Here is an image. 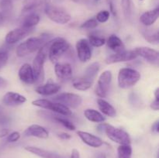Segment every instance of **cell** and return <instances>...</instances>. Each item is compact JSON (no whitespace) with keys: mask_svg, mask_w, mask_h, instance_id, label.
<instances>
[{"mask_svg":"<svg viewBox=\"0 0 159 158\" xmlns=\"http://www.w3.org/2000/svg\"><path fill=\"white\" fill-rule=\"evenodd\" d=\"M41 48L48 54L49 60L54 63L68 52L70 49V44L65 39L56 37L47 42Z\"/></svg>","mask_w":159,"mask_h":158,"instance_id":"1","label":"cell"},{"mask_svg":"<svg viewBox=\"0 0 159 158\" xmlns=\"http://www.w3.org/2000/svg\"><path fill=\"white\" fill-rule=\"evenodd\" d=\"M48 35H40V37H30L16 47V55L20 57H25L28 54L38 51L45 43L49 41Z\"/></svg>","mask_w":159,"mask_h":158,"instance_id":"2","label":"cell"},{"mask_svg":"<svg viewBox=\"0 0 159 158\" xmlns=\"http://www.w3.org/2000/svg\"><path fill=\"white\" fill-rule=\"evenodd\" d=\"M141 79V74L137 70L130 68H121L117 76L118 86L123 89H128L134 86Z\"/></svg>","mask_w":159,"mask_h":158,"instance_id":"3","label":"cell"},{"mask_svg":"<svg viewBox=\"0 0 159 158\" xmlns=\"http://www.w3.org/2000/svg\"><path fill=\"white\" fill-rule=\"evenodd\" d=\"M44 12L47 16L57 24L65 25L70 22L71 17L70 14L65 9L51 4L44 6Z\"/></svg>","mask_w":159,"mask_h":158,"instance_id":"4","label":"cell"},{"mask_svg":"<svg viewBox=\"0 0 159 158\" xmlns=\"http://www.w3.org/2000/svg\"><path fill=\"white\" fill-rule=\"evenodd\" d=\"M32 105L39 107V108H44V109L47 110H51V111L57 113L60 116H71L72 115V112H71V111L68 107L65 106V105L59 103V102H51V101L48 100V99H37V100L33 101Z\"/></svg>","mask_w":159,"mask_h":158,"instance_id":"5","label":"cell"},{"mask_svg":"<svg viewBox=\"0 0 159 158\" xmlns=\"http://www.w3.org/2000/svg\"><path fill=\"white\" fill-rule=\"evenodd\" d=\"M48 58V54L40 48L33 60L32 69L34 76V84H40L44 79V65Z\"/></svg>","mask_w":159,"mask_h":158,"instance_id":"6","label":"cell"},{"mask_svg":"<svg viewBox=\"0 0 159 158\" xmlns=\"http://www.w3.org/2000/svg\"><path fill=\"white\" fill-rule=\"evenodd\" d=\"M104 133L110 140L120 145H130L131 143L130 135L122 129L116 128L110 124L106 123Z\"/></svg>","mask_w":159,"mask_h":158,"instance_id":"7","label":"cell"},{"mask_svg":"<svg viewBox=\"0 0 159 158\" xmlns=\"http://www.w3.org/2000/svg\"><path fill=\"white\" fill-rule=\"evenodd\" d=\"M112 79H113V74H112L111 71L109 70L103 71L99 75L95 91L100 99L102 98L104 99L108 94L109 90H110V85L112 83Z\"/></svg>","mask_w":159,"mask_h":158,"instance_id":"8","label":"cell"},{"mask_svg":"<svg viewBox=\"0 0 159 158\" xmlns=\"http://www.w3.org/2000/svg\"><path fill=\"white\" fill-rule=\"evenodd\" d=\"M54 101L63 104L69 108H76L81 105L82 102V99L80 95L75 94V93L63 92L56 95L54 98Z\"/></svg>","mask_w":159,"mask_h":158,"instance_id":"9","label":"cell"},{"mask_svg":"<svg viewBox=\"0 0 159 158\" xmlns=\"http://www.w3.org/2000/svg\"><path fill=\"white\" fill-rule=\"evenodd\" d=\"M75 48L78 58L81 62L85 63L92 58L91 45L89 44L87 39L82 38L78 40Z\"/></svg>","mask_w":159,"mask_h":158,"instance_id":"10","label":"cell"},{"mask_svg":"<svg viewBox=\"0 0 159 158\" xmlns=\"http://www.w3.org/2000/svg\"><path fill=\"white\" fill-rule=\"evenodd\" d=\"M138 57L136 52L134 50H125L121 53H114L113 54L108 56L106 58L105 63L107 64H113L115 63H120V62L130 61V60H134Z\"/></svg>","mask_w":159,"mask_h":158,"instance_id":"11","label":"cell"},{"mask_svg":"<svg viewBox=\"0 0 159 158\" xmlns=\"http://www.w3.org/2000/svg\"><path fill=\"white\" fill-rule=\"evenodd\" d=\"M137 55L140 56L149 63L158 64L159 60V53L158 50L148 46H138L134 49Z\"/></svg>","mask_w":159,"mask_h":158,"instance_id":"12","label":"cell"},{"mask_svg":"<svg viewBox=\"0 0 159 158\" xmlns=\"http://www.w3.org/2000/svg\"><path fill=\"white\" fill-rule=\"evenodd\" d=\"M30 29H26L23 27L16 28L9 31L5 37V41L7 44L13 45L26 37L30 33Z\"/></svg>","mask_w":159,"mask_h":158,"instance_id":"13","label":"cell"},{"mask_svg":"<svg viewBox=\"0 0 159 158\" xmlns=\"http://www.w3.org/2000/svg\"><path fill=\"white\" fill-rule=\"evenodd\" d=\"M77 135L79 136L82 142L87 146L90 147H93V148H99V147H102L103 145V141L102 139L97 136L92 134V133H88V132L85 131H79L77 132Z\"/></svg>","mask_w":159,"mask_h":158,"instance_id":"14","label":"cell"},{"mask_svg":"<svg viewBox=\"0 0 159 158\" xmlns=\"http://www.w3.org/2000/svg\"><path fill=\"white\" fill-rule=\"evenodd\" d=\"M54 72L57 78L61 81H68L72 77V68L68 63H56Z\"/></svg>","mask_w":159,"mask_h":158,"instance_id":"15","label":"cell"},{"mask_svg":"<svg viewBox=\"0 0 159 158\" xmlns=\"http://www.w3.org/2000/svg\"><path fill=\"white\" fill-rule=\"evenodd\" d=\"M26 102V98L19 93L9 91L4 94L2 98V103L7 106H17Z\"/></svg>","mask_w":159,"mask_h":158,"instance_id":"16","label":"cell"},{"mask_svg":"<svg viewBox=\"0 0 159 158\" xmlns=\"http://www.w3.org/2000/svg\"><path fill=\"white\" fill-rule=\"evenodd\" d=\"M23 135L25 136H33L39 139H47L49 136V133L43 126L37 124H33L25 130Z\"/></svg>","mask_w":159,"mask_h":158,"instance_id":"17","label":"cell"},{"mask_svg":"<svg viewBox=\"0 0 159 158\" xmlns=\"http://www.w3.org/2000/svg\"><path fill=\"white\" fill-rule=\"evenodd\" d=\"M19 78L22 82L26 85H33L34 84V76L33 73L32 66L30 64H23L18 72Z\"/></svg>","mask_w":159,"mask_h":158,"instance_id":"18","label":"cell"},{"mask_svg":"<svg viewBox=\"0 0 159 158\" xmlns=\"http://www.w3.org/2000/svg\"><path fill=\"white\" fill-rule=\"evenodd\" d=\"M61 86L57 83L48 82L44 85H39L36 87L35 91L37 94L43 96H50L55 94L60 91Z\"/></svg>","mask_w":159,"mask_h":158,"instance_id":"19","label":"cell"},{"mask_svg":"<svg viewBox=\"0 0 159 158\" xmlns=\"http://www.w3.org/2000/svg\"><path fill=\"white\" fill-rule=\"evenodd\" d=\"M50 2L51 0H23L22 11L23 13L32 12L40 7L47 6Z\"/></svg>","mask_w":159,"mask_h":158,"instance_id":"20","label":"cell"},{"mask_svg":"<svg viewBox=\"0 0 159 158\" xmlns=\"http://www.w3.org/2000/svg\"><path fill=\"white\" fill-rule=\"evenodd\" d=\"M159 17V8L144 12L140 17V22L144 26H151L158 20Z\"/></svg>","mask_w":159,"mask_h":158,"instance_id":"21","label":"cell"},{"mask_svg":"<svg viewBox=\"0 0 159 158\" xmlns=\"http://www.w3.org/2000/svg\"><path fill=\"white\" fill-rule=\"evenodd\" d=\"M107 46L114 53H121L126 50L125 45L118 36L113 34L110 36L108 40L106 41Z\"/></svg>","mask_w":159,"mask_h":158,"instance_id":"22","label":"cell"},{"mask_svg":"<svg viewBox=\"0 0 159 158\" xmlns=\"http://www.w3.org/2000/svg\"><path fill=\"white\" fill-rule=\"evenodd\" d=\"M25 150L41 158H64V156H62L61 155H59L56 153H53V152L48 151V150H43V149L39 148L37 147L28 146V147H25Z\"/></svg>","mask_w":159,"mask_h":158,"instance_id":"23","label":"cell"},{"mask_svg":"<svg viewBox=\"0 0 159 158\" xmlns=\"http://www.w3.org/2000/svg\"><path fill=\"white\" fill-rule=\"evenodd\" d=\"M40 20V16L36 12H28V13H26V15L23 17L20 27L25 28L26 29H31L38 24Z\"/></svg>","mask_w":159,"mask_h":158,"instance_id":"24","label":"cell"},{"mask_svg":"<svg viewBox=\"0 0 159 158\" xmlns=\"http://www.w3.org/2000/svg\"><path fill=\"white\" fill-rule=\"evenodd\" d=\"M97 105L102 114L112 118L116 116V109H115V108L111 105V104L109 103L107 101H106L105 99H98Z\"/></svg>","mask_w":159,"mask_h":158,"instance_id":"25","label":"cell"},{"mask_svg":"<svg viewBox=\"0 0 159 158\" xmlns=\"http://www.w3.org/2000/svg\"><path fill=\"white\" fill-rule=\"evenodd\" d=\"M145 28H143L141 29V33H142L144 38L150 43H158L159 40V33L158 29H154L151 28L150 26H144Z\"/></svg>","mask_w":159,"mask_h":158,"instance_id":"26","label":"cell"},{"mask_svg":"<svg viewBox=\"0 0 159 158\" xmlns=\"http://www.w3.org/2000/svg\"><path fill=\"white\" fill-rule=\"evenodd\" d=\"M84 116L89 121L96 123H101L106 120V118L99 111L93 108H87L84 111Z\"/></svg>","mask_w":159,"mask_h":158,"instance_id":"27","label":"cell"},{"mask_svg":"<svg viewBox=\"0 0 159 158\" xmlns=\"http://www.w3.org/2000/svg\"><path fill=\"white\" fill-rule=\"evenodd\" d=\"M123 14L127 21H131L134 15V3L132 0H121Z\"/></svg>","mask_w":159,"mask_h":158,"instance_id":"28","label":"cell"},{"mask_svg":"<svg viewBox=\"0 0 159 158\" xmlns=\"http://www.w3.org/2000/svg\"><path fill=\"white\" fill-rule=\"evenodd\" d=\"M72 85L78 91H87L93 85V81L85 79V77H81L74 79L72 81Z\"/></svg>","mask_w":159,"mask_h":158,"instance_id":"29","label":"cell"},{"mask_svg":"<svg viewBox=\"0 0 159 158\" xmlns=\"http://www.w3.org/2000/svg\"><path fill=\"white\" fill-rule=\"evenodd\" d=\"M99 68H100L99 64L98 62H93V63H92L91 64L87 67L85 72H84V75L82 77H85V79L91 81H93V80H94V78L97 75L98 72H99Z\"/></svg>","mask_w":159,"mask_h":158,"instance_id":"30","label":"cell"},{"mask_svg":"<svg viewBox=\"0 0 159 158\" xmlns=\"http://www.w3.org/2000/svg\"><path fill=\"white\" fill-rule=\"evenodd\" d=\"M13 9L12 0H2L0 2V12L3 16H8L10 15Z\"/></svg>","mask_w":159,"mask_h":158,"instance_id":"31","label":"cell"},{"mask_svg":"<svg viewBox=\"0 0 159 158\" xmlns=\"http://www.w3.org/2000/svg\"><path fill=\"white\" fill-rule=\"evenodd\" d=\"M118 158H131L132 147L130 145H120L117 149Z\"/></svg>","mask_w":159,"mask_h":158,"instance_id":"32","label":"cell"},{"mask_svg":"<svg viewBox=\"0 0 159 158\" xmlns=\"http://www.w3.org/2000/svg\"><path fill=\"white\" fill-rule=\"evenodd\" d=\"M53 119H54L56 122H58V123L61 124L64 127L68 129L70 131H75V125L71 121L68 120L67 118L64 117L63 116H54V117H53Z\"/></svg>","mask_w":159,"mask_h":158,"instance_id":"33","label":"cell"},{"mask_svg":"<svg viewBox=\"0 0 159 158\" xmlns=\"http://www.w3.org/2000/svg\"><path fill=\"white\" fill-rule=\"evenodd\" d=\"M88 41L91 46L94 47H100L106 43V39L103 37H98L94 34H90L88 37Z\"/></svg>","mask_w":159,"mask_h":158,"instance_id":"34","label":"cell"},{"mask_svg":"<svg viewBox=\"0 0 159 158\" xmlns=\"http://www.w3.org/2000/svg\"><path fill=\"white\" fill-rule=\"evenodd\" d=\"M110 12L107 10H102L99 12L96 15V20L98 23H104L107 22L110 19Z\"/></svg>","mask_w":159,"mask_h":158,"instance_id":"35","label":"cell"},{"mask_svg":"<svg viewBox=\"0 0 159 158\" xmlns=\"http://www.w3.org/2000/svg\"><path fill=\"white\" fill-rule=\"evenodd\" d=\"M98 26V22L96 21V19H89V20H86L85 22H84L83 23H82V25L80 26V27L82 29H96Z\"/></svg>","mask_w":159,"mask_h":158,"instance_id":"36","label":"cell"},{"mask_svg":"<svg viewBox=\"0 0 159 158\" xmlns=\"http://www.w3.org/2000/svg\"><path fill=\"white\" fill-rule=\"evenodd\" d=\"M20 139V133L19 132L14 131L9 133L7 136L6 140L9 143H16Z\"/></svg>","mask_w":159,"mask_h":158,"instance_id":"37","label":"cell"},{"mask_svg":"<svg viewBox=\"0 0 159 158\" xmlns=\"http://www.w3.org/2000/svg\"><path fill=\"white\" fill-rule=\"evenodd\" d=\"M9 60V54L6 51H0V69L7 64Z\"/></svg>","mask_w":159,"mask_h":158,"instance_id":"38","label":"cell"},{"mask_svg":"<svg viewBox=\"0 0 159 158\" xmlns=\"http://www.w3.org/2000/svg\"><path fill=\"white\" fill-rule=\"evenodd\" d=\"M57 136H58L60 139H65V140H68V139H70L71 138V136L69 134V133H59L57 134Z\"/></svg>","mask_w":159,"mask_h":158,"instance_id":"39","label":"cell"},{"mask_svg":"<svg viewBox=\"0 0 159 158\" xmlns=\"http://www.w3.org/2000/svg\"><path fill=\"white\" fill-rule=\"evenodd\" d=\"M9 133H10V131H9V129L1 128L0 129V139L7 136L9 134Z\"/></svg>","mask_w":159,"mask_h":158,"instance_id":"40","label":"cell"},{"mask_svg":"<svg viewBox=\"0 0 159 158\" xmlns=\"http://www.w3.org/2000/svg\"><path fill=\"white\" fill-rule=\"evenodd\" d=\"M150 106L152 109L155 110V111H158L159 109V100H156V99H155V100L152 102Z\"/></svg>","mask_w":159,"mask_h":158,"instance_id":"41","label":"cell"},{"mask_svg":"<svg viewBox=\"0 0 159 158\" xmlns=\"http://www.w3.org/2000/svg\"><path fill=\"white\" fill-rule=\"evenodd\" d=\"M152 129L154 133H158L159 132V121L158 120H156L153 124H152Z\"/></svg>","mask_w":159,"mask_h":158,"instance_id":"42","label":"cell"},{"mask_svg":"<svg viewBox=\"0 0 159 158\" xmlns=\"http://www.w3.org/2000/svg\"><path fill=\"white\" fill-rule=\"evenodd\" d=\"M70 158H80V153H79V150H76V149H73L71 150Z\"/></svg>","mask_w":159,"mask_h":158,"instance_id":"43","label":"cell"},{"mask_svg":"<svg viewBox=\"0 0 159 158\" xmlns=\"http://www.w3.org/2000/svg\"><path fill=\"white\" fill-rule=\"evenodd\" d=\"M6 122H8V118L6 116H3L0 115V125H4Z\"/></svg>","mask_w":159,"mask_h":158,"instance_id":"44","label":"cell"},{"mask_svg":"<svg viewBox=\"0 0 159 158\" xmlns=\"http://www.w3.org/2000/svg\"><path fill=\"white\" fill-rule=\"evenodd\" d=\"M155 99L156 100H159V88H157L156 90L155 91Z\"/></svg>","mask_w":159,"mask_h":158,"instance_id":"45","label":"cell"},{"mask_svg":"<svg viewBox=\"0 0 159 158\" xmlns=\"http://www.w3.org/2000/svg\"><path fill=\"white\" fill-rule=\"evenodd\" d=\"M110 10H111V12H113V15H116V10H115V9H114V7H113V3H112V2L110 3Z\"/></svg>","mask_w":159,"mask_h":158,"instance_id":"46","label":"cell"},{"mask_svg":"<svg viewBox=\"0 0 159 158\" xmlns=\"http://www.w3.org/2000/svg\"><path fill=\"white\" fill-rule=\"evenodd\" d=\"M96 158H107V156H106L105 153H100L97 155Z\"/></svg>","mask_w":159,"mask_h":158,"instance_id":"47","label":"cell"},{"mask_svg":"<svg viewBox=\"0 0 159 158\" xmlns=\"http://www.w3.org/2000/svg\"><path fill=\"white\" fill-rule=\"evenodd\" d=\"M3 21H4V16H3V15L2 14V12H0V25L3 23Z\"/></svg>","mask_w":159,"mask_h":158,"instance_id":"48","label":"cell"},{"mask_svg":"<svg viewBox=\"0 0 159 158\" xmlns=\"http://www.w3.org/2000/svg\"><path fill=\"white\" fill-rule=\"evenodd\" d=\"M4 81H4V79H3V78H2V77H0V85H2V83H3V82H4Z\"/></svg>","mask_w":159,"mask_h":158,"instance_id":"49","label":"cell"},{"mask_svg":"<svg viewBox=\"0 0 159 158\" xmlns=\"http://www.w3.org/2000/svg\"><path fill=\"white\" fill-rule=\"evenodd\" d=\"M2 110H3L2 107L1 105H0V115H1V114H2Z\"/></svg>","mask_w":159,"mask_h":158,"instance_id":"50","label":"cell"},{"mask_svg":"<svg viewBox=\"0 0 159 158\" xmlns=\"http://www.w3.org/2000/svg\"><path fill=\"white\" fill-rule=\"evenodd\" d=\"M72 1H74V2H79V0H72Z\"/></svg>","mask_w":159,"mask_h":158,"instance_id":"51","label":"cell"},{"mask_svg":"<svg viewBox=\"0 0 159 158\" xmlns=\"http://www.w3.org/2000/svg\"><path fill=\"white\" fill-rule=\"evenodd\" d=\"M140 1H143V0H140Z\"/></svg>","mask_w":159,"mask_h":158,"instance_id":"52","label":"cell"}]
</instances>
